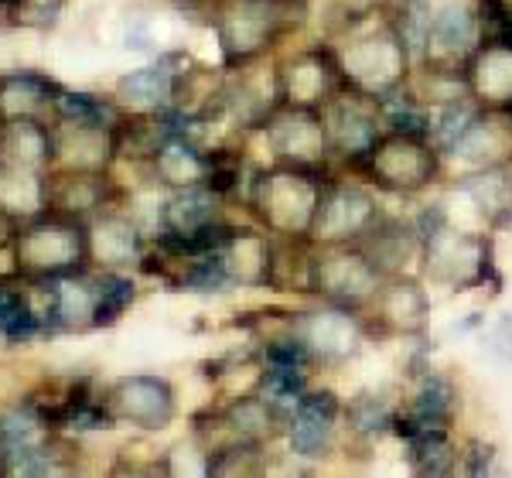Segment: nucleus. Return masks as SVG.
Returning <instances> with one entry per match:
<instances>
[{
    "instance_id": "f257e3e1",
    "label": "nucleus",
    "mask_w": 512,
    "mask_h": 478,
    "mask_svg": "<svg viewBox=\"0 0 512 478\" xmlns=\"http://www.w3.org/2000/svg\"><path fill=\"white\" fill-rule=\"evenodd\" d=\"M332 48L342 65L345 86L376 96L383 103L403 93L414 76L417 59L410 41L403 38L390 14H376L373 7H366L359 18L345 24L342 38Z\"/></svg>"
},
{
    "instance_id": "f03ea898",
    "label": "nucleus",
    "mask_w": 512,
    "mask_h": 478,
    "mask_svg": "<svg viewBox=\"0 0 512 478\" xmlns=\"http://www.w3.org/2000/svg\"><path fill=\"white\" fill-rule=\"evenodd\" d=\"M328 171L294 168V164H270L253 171L246 181V209L253 222L277 239L311 243L321 195L328 188Z\"/></svg>"
},
{
    "instance_id": "7ed1b4c3",
    "label": "nucleus",
    "mask_w": 512,
    "mask_h": 478,
    "mask_svg": "<svg viewBox=\"0 0 512 478\" xmlns=\"http://www.w3.org/2000/svg\"><path fill=\"white\" fill-rule=\"evenodd\" d=\"M308 18V0H219L212 14L226 69L263 62Z\"/></svg>"
},
{
    "instance_id": "20e7f679",
    "label": "nucleus",
    "mask_w": 512,
    "mask_h": 478,
    "mask_svg": "<svg viewBox=\"0 0 512 478\" xmlns=\"http://www.w3.org/2000/svg\"><path fill=\"white\" fill-rule=\"evenodd\" d=\"M352 171L376 192L414 199V195L431 192L441 181L444 151L427 130L386 127L369 144V151L352 164Z\"/></svg>"
},
{
    "instance_id": "39448f33",
    "label": "nucleus",
    "mask_w": 512,
    "mask_h": 478,
    "mask_svg": "<svg viewBox=\"0 0 512 478\" xmlns=\"http://www.w3.org/2000/svg\"><path fill=\"white\" fill-rule=\"evenodd\" d=\"M420 270L437 287L448 291H482L499 284L495 246L489 236L468 233L437 216L420 226Z\"/></svg>"
},
{
    "instance_id": "423d86ee",
    "label": "nucleus",
    "mask_w": 512,
    "mask_h": 478,
    "mask_svg": "<svg viewBox=\"0 0 512 478\" xmlns=\"http://www.w3.org/2000/svg\"><path fill=\"white\" fill-rule=\"evenodd\" d=\"M14 274L28 280H59L89 270V222L41 212L24 222L11 246Z\"/></svg>"
},
{
    "instance_id": "0eeeda50",
    "label": "nucleus",
    "mask_w": 512,
    "mask_h": 478,
    "mask_svg": "<svg viewBox=\"0 0 512 478\" xmlns=\"http://www.w3.org/2000/svg\"><path fill=\"white\" fill-rule=\"evenodd\" d=\"M383 270L376 267L362 246H318L308 243L304 257V294L338 308L362 311L373 304Z\"/></svg>"
},
{
    "instance_id": "6e6552de",
    "label": "nucleus",
    "mask_w": 512,
    "mask_h": 478,
    "mask_svg": "<svg viewBox=\"0 0 512 478\" xmlns=\"http://www.w3.org/2000/svg\"><path fill=\"white\" fill-rule=\"evenodd\" d=\"M287 335L308 356L311 366H345L359 356L373 332L362 311L315 301L311 308L287 311Z\"/></svg>"
},
{
    "instance_id": "1a4fd4ad",
    "label": "nucleus",
    "mask_w": 512,
    "mask_h": 478,
    "mask_svg": "<svg viewBox=\"0 0 512 478\" xmlns=\"http://www.w3.org/2000/svg\"><path fill=\"white\" fill-rule=\"evenodd\" d=\"M383 205L376 199L373 185L362 181L328 178V188L321 195V209L311 229V243L318 246H359L383 219Z\"/></svg>"
},
{
    "instance_id": "9d476101",
    "label": "nucleus",
    "mask_w": 512,
    "mask_h": 478,
    "mask_svg": "<svg viewBox=\"0 0 512 478\" xmlns=\"http://www.w3.org/2000/svg\"><path fill=\"white\" fill-rule=\"evenodd\" d=\"M106 414L113 427H134L140 434H161L178 417V393L171 379L158 373H130L103 390Z\"/></svg>"
},
{
    "instance_id": "9b49d317",
    "label": "nucleus",
    "mask_w": 512,
    "mask_h": 478,
    "mask_svg": "<svg viewBox=\"0 0 512 478\" xmlns=\"http://www.w3.org/2000/svg\"><path fill=\"white\" fill-rule=\"evenodd\" d=\"M263 144L270 151V161L294 164V168L328 171L335 161L328 123L321 110H297V106H277L260 127Z\"/></svg>"
},
{
    "instance_id": "f8f14e48",
    "label": "nucleus",
    "mask_w": 512,
    "mask_h": 478,
    "mask_svg": "<svg viewBox=\"0 0 512 478\" xmlns=\"http://www.w3.org/2000/svg\"><path fill=\"white\" fill-rule=\"evenodd\" d=\"M277 96L280 106L297 110H325L345 89L342 65L332 45H308L284 55L277 65Z\"/></svg>"
},
{
    "instance_id": "ddd939ff",
    "label": "nucleus",
    "mask_w": 512,
    "mask_h": 478,
    "mask_svg": "<svg viewBox=\"0 0 512 478\" xmlns=\"http://www.w3.org/2000/svg\"><path fill=\"white\" fill-rule=\"evenodd\" d=\"M345 431V400L335 390L308 386L301 400L287 410L284 441L294 458L301 461H325L335 455L338 438Z\"/></svg>"
},
{
    "instance_id": "4468645a",
    "label": "nucleus",
    "mask_w": 512,
    "mask_h": 478,
    "mask_svg": "<svg viewBox=\"0 0 512 478\" xmlns=\"http://www.w3.org/2000/svg\"><path fill=\"white\" fill-rule=\"evenodd\" d=\"M369 332L386 339H417L431 325V294L414 274H390L379 284L373 304L366 308Z\"/></svg>"
},
{
    "instance_id": "2eb2a0df",
    "label": "nucleus",
    "mask_w": 512,
    "mask_h": 478,
    "mask_svg": "<svg viewBox=\"0 0 512 478\" xmlns=\"http://www.w3.org/2000/svg\"><path fill=\"white\" fill-rule=\"evenodd\" d=\"M328 140H332V154L352 168L369 144L386 130V106L376 96H366L359 89L345 86L332 103L325 106Z\"/></svg>"
},
{
    "instance_id": "dca6fc26",
    "label": "nucleus",
    "mask_w": 512,
    "mask_h": 478,
    "mask_svg": "<svg viewBox=\"0 0 512 478\" xmlns=\"http://www.w3.org/2000/svg\"><path fill=\"white\" fill-rule=\"evenodd\" d=\"M444 158L458 161L465 171L512 164V110L472 106L458 134L444 144Z\"/></svg>"
},
{
    "instance_id": "f3484780",
    "label": "nucleus",
    "mask_w": 512,
    "mask_h": 478,
    "mask_svg": "<svg viewBox=\"0 0 512 478\" xmlns=\"http://www.w3.org/2000/svg\"><path fill=\"white\" fill-rule=\"evenodd\" d=\"M478 45H482V18H478V7L468 4V0H451V4L434 11L431 28H427V38H424V52H420L417 62L465 69Z\"/></svg>"
},
{
    "instance_id": "a211bd4d",
    "label": "nucleus",
    "mask_w": 512,
    "mask_h": 478,
    "mask_svg": "<svg viewBox=\"0 0 512 478\" xmlns=\"http://www.w3.org/2000/svg\"><path fill=\"white\" fill-rule=\"evenodd\" d=\"M277 246L280 239L260 226H233L226 243L219 246L222 270L229 287H250V291H274L277 277Z\"/></svg>"
},
{
    "instance_id": "6ab92c4d",
    "label": "nucleus",
    "mask_w": 512,
    "mask_h": 478,
    "mask_svg": "<svg viewBox=\"0 0 512 478\" xmlns=\"http://www.w3.org/2000/svg\"><path fill=\"white\" fill-rule=\"evenodd\" d=\"M117 199H120V188L110 171H72V168L48 171V212L89 222L99 212L117 209Z\"/></svg>"
},
{
    "instance_id": "aec40b11",
    "label": "nucleus",
    "mask_w": 512,
    "mask_h": 478,
    "mask_svg": "<svg viewBox=\"0 0 512 478\" xmlns=\"http://www.w3.org/2000/svg\"><path fill=\"white\" fill-rule=\"evenodd\" d=\"M55 168L110 171L117 161V120H55Z\"/></svg>"
},
{
    "instance_id": "412c9836",
    "label": "nucleus",
    "mask_w": 512,
    "mask_h": 478,
    "mask_svg": "<svg viewBox=\"0 0 512 478\" xmlns=\"http://www.w3.org/2000/svg\"><path fill=\"white\" fill-rule=\"evenodd\" d=\"M454 417H458V383L437 369H424L414 376L396 407L393 434L400 438L417 427H454Z\"/></svg>"
},
{
    "instance_id": "4be33fe9",
    "label": "nucleus",
    "mask_w": 512,
    "mask_h": 478,
    "mask_svg": "<svg viewBox=\"0 0 512 478\" xmlns=\"http://www.w3.org/2000/svg\"><path fill=\"white\" fill-rule=\"evenodd\" d=\"M147 250L144 226L120 209H106L89 219V267L93 270H127L137 267Z\"/></svg>"
},
{
    "instance_id": "5701e85b",
    "label": "nucleus",
    "mask_w": 512,
    "mask_h": 478,
    "mask_svg": "<svg viewBox=\"0 0 512 478\" xmlns=\"http://www.w3.org/2000/svg\"><path fill=\"white\" fill-rule=\"evenodd\" d=\"M280 106L277 72L260 69V62L243 69H226V89H222V110L239 130H260L263 120Z\"/></svg>"
},
{
    "instance_id": "b1692460",
    "label": "nucleus",
    "mask_w": 512,
    "mask_h": 478,
    "mask_svg": "<svg viewBox=\"0 0 512 478\" xmlns=\"http://www.w3.org/2000/svg\"><path fill=\"white\" fill-rule=\"evenodd\" d=\"M188 62V55L181 52H164L151 65H140L134 72H123L117 79V96L120 106H127L130 113H164L171 110L175 100V82L181 65Z\"/></svg>"
},
{
    "instance_id": "393cba45",
    "label": "nucleus",
    "mask_w": 512,
    "mask_h": 478,
    "mask_svg": "<svg viewBox=\"0 0 512 478\" xmlns=\"http://www.w3.org/2000/svg\"><path fill=\"white\" fill-rule=\"evenodd\" d=\"M465 79L475 106L512 110V38H482L465 65Z\"/></svg>"
},
{
    "instance_id": "a878e982",
    "label": "nucleus",
    "mask_w": 512,
    "mask_h": 478,
    "mask_svg": "<svg viewBox=\"0 0 512 478\" xmlns=\"http://www.w3.org/2000/svg\"><path fill=\"white\" fill-rule=\"evenodd\" d=\"M59 82L41 72H0V123L59 120Z\"/></svg>"
},
{
    "instance_id": "bb28decb",
    "label": "nucleus",
    "mask_w": 512,
    "mask_h": 478,
    "mask_svg": "<svg viewBox=\"0 0 512 478\" xmlns=\"http://www.w3.org/2000/svg\"><path fill=\"white\" fill-rule=\"evenodd\" d=\"M147 168H151L154 185H161L164 192L205 185L212 171V147H202L188 130H178V134L164 140Z\"/></svg>"
},
{
    "instance_id": "cd10ccee",
    "label": "nucleus",
    "mask_w": 512,
    "mask_h": 478,
    "mask_svg": "<svg viewBox=\"0 0 512 478\" xmlns=\"http://www.w3.org/2000/svg\"><path fill=\"white\" fill-rule=\"evenodd\" d=\"M458 195L489 229H512V164L465 171L458 178Z\"/></svg>"
},
{
    "instance_id": "c85d7f7f",
    "label": "nucleus",
    "mask_w": 512,
    "mask_h": 478,
    "mask_svg": "<svg viewBox=\"0 0 512 478\" xmlns=\"http://www.w3.org/2000/svg\"><path fill=\"white\" fill-rule=\"evenodd\" d=\"M38 335H45V321H41L35 280L21 274L0 277V339L21 345Z\"/></svg>"
},
{
    "instance_id": "c756f323",
    "label": "nucleus",
    "mask_w": 512,
    "mask_h": 478,
    "mask_svg": "<svg viewBox=\"0 0 512 478\" xmlns=\"http://www.w3.org/2000/svg\"><path fill=\"white\" fill-rule=\"evenodd\" d=\"M420 239L424 236H420L417 222L383 216L359 246L373 257L376 267L383 270V277H390V274H410V263H420Z\"/></svg>"
},
{
    "instance_id": "7c9ffc66",
    "label": "nucleus",
    "mask_w": 512,
    "mask_h": 478,
    "mask_svg": "<svg viewBox=\"0 0 512 478\" xmlns=\"http://www.w3.org/2000/svg\"><path fill=\"white\" fill-rule=\"evenodd\" d=\"M0 164L24 171H48L55 168V137L48 123L18 120V123H0Z\"/></svg>"
},
{
    "instance_id": "2f4dec72",
    "label": "nucleus",
    "mask_w": 512,
    "mask_h": 478,
    "mask_svg": "<svg viewBox=\"0 0 512 478\" xmlns=\"http://www.w3.org/2000/svg\"><path fill=\"white\" fill-rule=\"evenodd\" d=\"M400 441L407 444V461L417 475H454L461 468V448L451 427H417L400 434Z\"/></svg>"
},
{
    "instance_id": "473e14b6",
    "label": "nucleus",
    "mask_w": 512,
    "mask_h": 478,
    "mask_svg": "<svg viewBox=\"0 0 512 478\" xmlns=\"http://www.w3.org/2000/svg\"><path fill=\"white\" fill-rule=\"evenodd\" d=\"M0 209L21 226L48 212V175L0 164Z\"/></svg>"
},
{
    "instance_id": "72a5a7b5",
    "label": "nucleus",
    "mask_w": 512,
    "mask_h": 478,
    "mask_svg": "<svg viewBox=\"0 0 512 478\" xmlns=\"http://www.w3.org/2000/svg\"><path fill=\"white\" fill-rule=\"evenodd\" d=\"M396 407H400V403L390 400L386 393H376V390L355 393V397L345 403V431L362 441L386 438V434H393Z\"/></svg>"
},
{
    "instance_id": "f704fd0d",
    "label": "nucleus",
    "mask_w": 512,
    "mask_h": 478,
    "mask_svg": "<svg viewBox=\"0 0 512 478\" xmlns=\"http://www.w3.org/2000/svg\"><path fill=\"white\" fill-rule=\"evenodd\" d=\"M267 472V448L263 444H219L205 451V475H260Z\"/></svg>"
},
{
    "instance_id": "c9c22d12",
    "label": "nucleus",
    "mask_w": 512,
    "mask_h": 478,
    "mask_svg": "<svg viewBox=\"0 0 512 478\" xmlns=\"http://www.w3.org/2000/svg\"><path fill=\"white\" fill-rule=\"evenodd\" d=\"M65 0H21L14 11H7L11 24H24V28H48L62 14Z\"/></svg>"
},
{
    "instance_id": "e433bc0d",
    "label": "nucleus",
    "mask_w": 512,
    "mask_h": 478,
    "mask_svg": "<svg viewBox=\"0 0 512 478\" xmlns=\"http://www.w3.org/2000/svg\"><path fill=\"white\" fill-rule=\"evenodd\" d=\"M18 229H21V222H18V219H11L4 209H0V253L11 250V246H14V236H18Z\"/></svg>"
},
{
    "instance_id": "4c0bfd02",
    "label": "nucleus",
    "mask_w": 512,
    "mask_h": 478,
    "mask_svg": "<svg viewBox=\"0 0 512 478\" xmlns=\"http://www.w3.org/2000/svg\"><path fill=\"white\" fill-rule=\"evenodd\" d=\"M18 4H21V0H0V11H14Z\"/></svg>"
},
{
    "instance_id": "58836bf2",
    "label": "nucleus",
    "mask_w": 512,
    "mask_h": 478,
    "mask_svg": "<svg viewBox=\"0 0 512 478\" xmlns=\"http://www.w3.org/2000/svg\"><path fill=\"white\" fill-rule=\"evenodd\" d=\"M181 7H198V4H209V0H175Z\"/></svg>"
},
{
    "instance_id": "ea45409f",
    "label": "nucleus",
    "mask_w": 512,
    "mask_h": 478,
    "mask_svg": "<svg viewBox=\"0 0 512 478\" xmlns=\"http://www.w3.org/2000/svg\"><path fill=\"white\" fill-rule=\"evenodd\" d=\"M366 4H369V7H373V4H376V0H366Z\"/></svg>"
}]
</instances>
